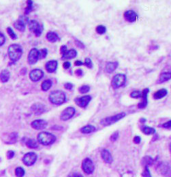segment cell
I'll return each instance as SVG.
<instances>
[{
    "label": "cell",
    "mask_w": 171,
    "mask_h": 177,
    "mask_svg": "<svg viewBox=\"0 0 171 177\" xmlns=\"http://www.w3.org/2000/svg\"><path fill=\"white\" fill-rule=\"evenodd\" d=\"M23 49L20 45L17 44H11L8 48V55L10 60L13 62L18 61L22 56Z\"/></svg>",
    "instance_id": "cell-1"
},
{
    "label": "cell",
    "mask_w": 171,
    "mask_h": 177,
    "mask_svg": "<svg viewBox=\"0 0 171 177\" xmlns=\"http://www.w3.org/2000/svg\"><path fill=\"white\" fill-rule=\"evenodd\" d=\"M38 140L41 144L48 146L53 144L56 141V137L49 132L43 131L38 135Z\"/></svg>",
    "instance_id": "cell-2"
},
{
    "label": "cell",
    "mask_w": 171,
    "mask_h": 177,
    "mask_svg": "<svg viewBox=\"0 0 171 177\" xmlns=\"http://www.w3.org/2000/svg\"><path fill=\"white\" fill-rule=\"evenodd\" d=\"M50 101L55 105H61L65 100V94L61 90L52 92L49 95Z\"/></svg>",
    "instance_id": "cell-3"
},
{
    "label": "cell",
    "mask_w": 171,
    "mask_h": 177,
    "mask_svg": "<svg viewBox=\"0 0 171 177\" xmlns=\"http://www.w3.org/2000/svg\"><path fill=\"white\" fill-rule=\"evenodd\" d=\"M125 116V113L122 112V113L117 114V115H115L113 116L107 117V118H105V119H103L102 120H101L100 124L104 127L109 126V125H111V124H115V123L118 122L119 120H120Z\"/></svg>",
    "instance_id": "cell-4"
},
{
    "label": "cell",
    "mask_w": 171,
    "mask_h": 177,
    "mask_svg": "<svg viewBox=\"0 0 171 177\" xmlns=\"http://www.w3.org/2000/svg\"><path fill=\"white\" fill-rule=\"evenodd\" d=\"M28 27L31 32L36 36H40L43 31V26H41L36 20H31L28 22Z\"/></svg>",
    "instance_id": "cell-5"
},
{
    "label": "cell",
    "mask_w": 171,
    "mask_h": 177,
    "mask_svg": "<svg viewBox=\"0 0 171 177\" xmlns=\"http://www.w3.org/2000/svg\"><path fill=\"white\" fill-rule=\"evenodd\" d=\"M125 75L124 74H117L116 75H115L112 82H111V86L113 88V89H117L119 88L121 86H123L125 83Z\"/></svg>",
    "instance_id": "cell-6"
},
{
    "label": "cell",
    "mask_w": 171,
    "mask_h": 177,
    "mask_svg": "<svg viewBox=\"0 0 171 177\" xmlns=\"http://www.w3.org/2000/svg\"><path fill=\"white\" fill-rule=\"evenodd\" d=\"M82 169L87 175L92 174L95 168H94V165L92 159L89 158L85 159L82 163Z\"/></svg>",
    "instance_id": "cell-7"
},
{
    "label": "cell",
    "mask_w": 171,
    "mask_h": 177,
    "mask_svg": "<svg viewBox=\"0 0 171 177\" xmlns=\"http://www.w3.org/2000/svg\"><path fill=\"white\" fill-rule=\"evenodd\" d=\"M29 22V19L25 16H20L19 19L14 23L16 30H18L20 32H24L25 30V25Z\"/></svg>",
    "instance_id": "cell-8"
},
{
    "label": "cell",
    "mask_w": 171,
    "mask_h": 177,
    "mask_svg": "<svg viewBox=\"0 0 171 177\" xmlns=\"http://www.w3.org/2000/svg\"><path fill=\"white\" fill-rule=\"evenodd\" d=\"M76 110L73 107H68L67 108H65L63 112H61L60 115V119L61 120L66 121L68 120H70L74 116L75 114Z\"/></svg>",
    "instance_id": "cell-9"
},
{
    "label": "cell",
    "mask_w": 171,
    "mask_h": 177,
    "mask_svg": "<svg viewBox=\"0 0 171 177\" xmlns=\"http://www.w3.org/2000/svg\"><path fill=\"white\" fill-rule=\"evenodd\" d=\"M36 159H37L36 154L35 153V152H30L25 155V156H24L23 158V161L25 165L27 166H31L34 164V163L36 162Z\"/></svg>",
    "instance_id": "cell-10"
},
{
    "label": "cell",
    "mask_w": 171,
    "mask_h": 177,
    "mask_svg": "<svg viewBox=\"0 0 171 177\" xmlns=\"http://www.w3.org/2000/svg\"><path fill=\"white\" fill-rule=\"evenodd\" d=\"M44 72L41 69H34L29 73V77L31 81L38 82L43 77Z\"/></svg>",
    "instance_id": "cell-11"
},
{
    "label": "cell",
    "mask_w": 171,
    "mask_h": 177,
    "mask_svg": "<svg viewBox=\"0 0 171 177\" xmlns=\"http://www.w3.org/2000/svg\"><path fill=\"white\" fill-rule=\"evenodd\" d=\"M39 60L38 58V50L36 48H34L29 51V54L27 58V61L29 64H36Z\"/></svg>",
    "instance_id": "cell-12"
},
{
    "label": "cell",
    "mask_w": 171,
    "mask_h": 177,
    "mask_svg": "<svg viewBox=\"0 0 171 177\" xmlns=\"http://www.w3.org/2000/svg\"><path fill=\"white\" fill-rule=\"evenodd\" d=\"M92 100V97L89 95H86L84 96L80 97L75 99V103L76 105L81 107H85Z\"/></svg>",
    "instance_id": "cell-13"
},
{
    "label": "cell",
    "mask_w": 171,
    "mask_h": 177,
    "mask_svg": "<svg viewBox=\"0 0 171 177\" xmlns=\"http://www.w3.org/2000/svg\"><path fill=\"white\" fill-rule=\"evenodd\" d=\"M149 92V88H145L143 90V91L142 92V96L141 98L142 100L141 101L138 103V108L140 109H144L147 105V95Z\"/></svg>",
    "instance_id": "cell-14"
},
{
    "label": "cell",
    "mask_w": 171,
    "mask_h": 177,
    "mask_svg": "<svg viewBox=\"0 0 171 177\" xmlns=\"http://www.w3.org/2000/svg\"><path fill=\"white\" fill-rule=\"evenodd\" d=\"M31 127L36 130H42L47 127V122L44 120H36L31 123Z\"/></svg>",
    "instance_id": "cell-15"
},
{
    "label": "cell",
    "mask_w": 171,
    "mask_h": 177,
    "mask_svg": "<svg viewBox=\"0 0 171 177\" xmlns=\"http://www.w3.org/2000/svg\"><path fill=\"white\" fill-rule=\"evenodd\" d=\"M124 18L130 23L135 22L137 19V15L133 10H128L124 13Z\"/></svg>",
    "instance_id": "cell-16"
},
{
    "label": "cell",
    "mask_w": 171,
    "mask_h": 177,
    "mask_svg": "<svg viewBox=\"0 0 171 177\" xmlns=\"http://www.w3.org/2000/svg\"><path fill=\"white\" fill-rule=\"evenodd\" d=\"M101 156H102V158L104 161V162H106V164H110L113 161V159L110 152L108 150H106V149H103V150L101 151Z\"/></svg>",
    "instance_id": "cell-17"
},
{
    "label": "cell",
    "mask_w": 171,
    "mask_h": 177,
    "mask_svg": "<svg viewBox=\"0 0 171 177\" xmlns=\"http://www.w3.org/2000/svg\"><path fill=\"white\" fill-rule=\"evenodd\" d=\"M118 62H107L104 71L106 73H111L113 71L116 70V68L118 67Z\"/></svg>",
    "instance_id": "cell-18"
},
{
    "label": "cell",
    "mask_w": 171,
    "mask_h": 177,
    "mask_svg": "<svg viewBox=\"0 0 171 177\" xmlns=\"http://www.w3.org/2000/svg\"><path fill=\"white\" fill-rule=\"evenodd\" d=\"M58 63L57 61L55 60H51L47 62L46 65H45V67H46L47 71L48 72H54L57 68Z\"/></svg>",
    "instance_id": "cell-19"
},
{
    "label": "cell",
    "mask_w": 171,
    "mask_h": 177,
    "mask_svg": "<svg viewBox=\"0 0 171 177\" xmlns=\"http://www.w3.org/2000/svg\"><path fill=\"white\" fill-rule=\"evenodd\" d=\"M31 109L37 115L44 112V105L41 103H36L31 107Z\"/></svg>",
    "instance_id": "cell-20"
},
{
    "label": "cell",
    "mask_w": 171,
    "mask_h": 177,
    "mask_svg": "<svg viewBox=\"0 0 171 177\" xmlns=\"http://www.w3.org/2000/svg\"><path fill=\"white\" fill-rule=\"evenodd\" d=\"M170 72H162V73L160 75V77L158 79L157 84H162V83H164L170 79Z\"/></svg>",
    "instance_id": "cell-21"
},
{
    "label": "cell",
    "mask_w": 171,
    "mask_h": 177,
    "mask_svg": "<svg viewBox=\"0 0 171 177\" xmlns=\"http://www.w3.org/2000/svg\"><path fill=\"white\" fill-rule=\"evenodd\" d=\"M167 94H168V91H167V90L163 88V89L158 90V91L155 92L154 93V95H153V98L156 100L161 99L164 98V97H165L167 95Z\"/></svg>",
    "instance_id": "cell-22"
},
{
    "label": "cell",
    "mask_w": 171,
    "mask_h": 177,
    "mask_svg": "<svg viewBox=\"0 0 171 177\" xmlns=\"http://www.w3.org/2000/svg\"><path fill=\"white\" fill-rule=\"evenodd\" d=\"M10 77V73L8 70L7 69H4V70L0 72V80L2 83H6L9 80Z\"/></svg>",
    "instance_id": "cell-23"
},
{
    "label": "cell",
    "mask_w": 171,
    "mask_h": 177,
    "mask_svg": "<svg viewBox=\"0 0 171 177\" xmlns=\"http://www.w3.org/2000/svg\"><path fill=\"white\" fill-rule=\"evenodd\" d=\"M76 55H77V52L74 49H70L69 51H66V53L62 55V60H65V59H72L76 58Z\"/></svg>",
    "instance_id": "cell-24"
},
{
    "label": "cell",
    "mask_w": 171,
    "mask_h": 177,
    "mask_svg": "<svg viewBox=\"0 0 171 177\" xmlns=\"http://www.w3.org/2000/svg\"><path fill=\"white\" fill-rule=\"evenodd\" d=\"M47 40L51 43H55L59 40V37L57 34L53 32H49L47 34Z\"/></svg>",
    "instance_id": "cell-25"
},
{
    "label": "cell",
    "mask_w": 171,
    "mask_h": 177,
    "mask_svg": "<svg viewBox=\"0 0 171 177\" xmlns=\"http://www.w3.org/2000/svg\"><path fill=\"white\" fill-rule=\"evenodd\" d=\"M160 168H161V170H160V172L162 173L163 175H164L167 177H169L170 175V165L169 164H162L160 165Z\"/></svg>",
    "instance_id": "cell-26"
},
{
    "label": "cell",
    "mask_w": 171,
    "mask_h": 177,
    "mask_svg": "<svg viewBox=\"0 0 171 177\" xmlns=\"http://www.w3.org/2000/svg\"><path fill=\"white\" fill-rule=\"evenodd\" d=\"M96 127L93 126V125H86L85 127H82L81 129V131L82 133H84V134H89L91 133L92 132H94V131H96Z\"/></svg>",
    "instance_id": "cell-27"
},
{
    "label": "cell",
    "mask_w": 171,
    "mask_h": 177,
    "mask_svg": "<svg viewBox=\"0 0 171 177\" xmlns=\"http://www.w3.org/2000/svg\"><path fill=\"white\" fill-rule=\"evenodd\" d=\"M52 84H53V83H52V81L50 80V79L45 80L43 82V84H42V90H43V91H47V90H48L51 88Z\"/></svg>",
    "instance_id": "cell-28"
},
{
    "label": "cell",
    "mask_w": 171,
    "mask_h": 177,
    "mask_svg": "<svg viewBox=\"0 0 171 177\" xmlns=\"http://www.w3.org/2000/svg\"><path fill=\"white\" fill-rule=\"evenodd\" d=\"M26 145L27 147L30 148H37L38 147V144L37 142L34 139H28L26 141Z\"/></svg>",
    "instance_id": "cell-29"
},
{
    "label": "cell",
    "mask_w": 171,
    "mask_h": 177,
    "mask_svg": "<svg viewBox=\"0 0 171 177\" xmlns=\"http://www.w3.org/2000/svg\"><path fill=\"white\" fill-rule=\"evenodd\" d=\"M142 131L145 135H151V134H154L155 133V129H153V128L152 127H147V126L143 127Z\"/></svg>",
    "instance_id": "cell-30"
},
{
    "label": "cell",
    "mask_w": 171,
    "mask_h": 177,
    "mask_svg": "<svg viewBox=\"0 0 171 177\" xmlns=\"http://www.w3.org/2000/svg\"><path fill=\"white\" fill-rule=\"evenodd\" d=\"M48 54V50L47 49H40V51H38V58L40 60L42 59H44L47 57Z\"/></svg>",
    "instance_id": "cell-31"
},
{
    "label": "cell",
    "mask_w": 171,
    "mask_h": 177,
    "mask_svg": "<svg viewBox=\"0 0 171 177\" xmlns=\"http://www.w3.org/2000/svg\"><path fill=\"white\" fill-rule=\"evenodd\" d=\"M15 175L17 177H23L25 175V170H24L23 168L20 167L16 168L15 170Z\"/></svg>",
    "instance_id": "cell-32"
},
{
    "label": "cell",
    "mask_w": 171,
    "mask_h": 177,
    "mask_svg": "<svg viewBox=\"0 0 171 177\" xmlns=\"http://www.w3.org/2000/svg\"><path fill=\"white\" fill-rule=\"evenodd\" d=\"M142 161H143V163H144L145 166H149V165L152 164L153 160L151 159V157H149V156H146V157L143 158Z\"/></svg>",
    "instance_id": "cell-33"
},
{
    "label": "cell",
    "mask_w": 171,
    "mask_h": 177,
    "mask_svg": "<svg viewBox=\"0 0 171 177\" xmlns=\"http://www.w3.org/2000/svg\"><path fill=\"white\" fill-rule=\"evenodd\" d=\"M7 32H8V35L10 36V37L11 38L12 40H16L17 39L16 34L12 30L11 27H8V28H7Z\"/></svg>",
    "instance_id": "cell-34"
},
{
    "label": "cell",
    "mask_w": 171,
    "mask_h": 177,
    "mask_svg": "<svg viewBox=\"0 0 171 177\" xmlns=\"http://www.w3.org/2000/svg\"><path fill=\"white\" fill-rule=\"evenodd\" d=\"M141 96H142V92L138 91V90H135V91H133L130 94V96L132 98L134 99L141 98Z\"/></svg>",
    "instance_id": "cell-35"
},
{
    "label": "cell",
    "mask_w": 171,
    "mask_h": 177,
    "mask_svg": "<svg viewBox=\"0 0 171 177\" xmlns=\"http://www.w3.org/2000/svg\"><path fill=\"white\" fill-rule=\"evenodd\" d=\"M106 27L104 26L100 25L96 27V32L97 34H104L106 32Z\"/></svg>",
    "instance_id": "cell-36"
},
{
    "label": "cell",
    "mask_w": 171,
    "mask_h": 177,
    "mask_svg": "<svg viewBox=\"0 0 171 177\" xmlns=\"http://www.w3.org/2000/svg\"><path fill=\"white\" fill-rule=\"evenodd\" d=\"M90 90V87L87 85H83L79 88V92L81 94L87 93Z\"/></svg>",
    "instance_id": "cell-37"
},
{
    "label": "cell",
    "mask_w": 171,
    "mask_h": 177,
    "mask_svg": "<svg viewBox=\"0 0 171 177\" xmlns=\"http://www.w3.org/2000/svg\"><path fill=\"white\" fill-rule=\"evenodd\" d=\"M33 8V2L32 1H27V6L25 8V14H29Z\"/></svg>",
    "instance_id": "cell-38"
},
{
    "label": "cell",
    "mask_w": 171,
    "mask_h": 177,
    "mask_svg": "<svg viewBox=\"0 0 171 177\" xmlns=\"http://www.w3.org/2000/svg\"><path fill=\"white\" fill-rule=\"evenodd\" d=\"M83 64H84L87 68H93L92 61L89 58H86L85 60V62Z\"/></svg>",
    "instance_id": "cell-39"
},
{
    "label": "cell",
    "mask_w": 171,
    "mask_h": 177,
    "mask_svg": "<svg viewBox=\"0 0 171 177\" xmlns=\"http://www.w3.org/2000/svg\"><path fill=\"white\" fill-rule=\"evenodd\" d=\"M145 170L142 172V176L143 177H151V175L150 173L149 170L148 168V166H145Z\"/></svg>",
    "instance_id": "cell-40"
},
{
    "label": "cell",
    "mask_w": 171,
    "mask_h": 177,
    "mask_svg": "<svg viewBox=\"0 0 171 177\" xmlns=\"http://www.w3.org/2000/svg\"><path fill=\"white\" fill-rule=\"evenodd\" d=\"M119 137V132L117 131V132H115L114 133H113V135L110 136V140L112 142H115L117 140V138Z\"/></svg>",
    "instance_id": "cell-41"
},
{
    "label": "cell",
    "mask_w": 171,
    "mask_h": 177,
    "mask_svg": "<svg viewBox=\"0 0 171 177\" xmlns=\"http://www.w3.org/2000/svg\"><path fill=\"white\" fill-rule=\"evenodd\" d=\"M6 40V38L4 35L2 33L0 32V46H2V45L4 44Z\"/></svg>",
    "instance_id": "cell-42"
},
{
    "label": "cell",
    "mask_w": 171,
    "mask_h": 177,
    "mask_svg": "<svg viewBox=\"0 0 171 177\" xmlns=\"http://www.w3.org/2000/svg\"><path fill=\"white\" fill-rule=\"evenodd\" d=\"M68 51L67 46H65V45H63V46L61 47L60 52H61V54L62 55H64L66 53V51Z\"/></svg>",
    "instance_id": "cell-43"
},
{
    "label": "cell",
    "mask_w": 171,
    "mask_h": 177,
    "mask_svg": "<svg viewBox=\"0 0 171 177\" xmlns=\"http://www.w3.org/2000/svg\"><path fill=\"white\" fill-rule=\"evenodd\" d=\"M14 156H15V152L12 151H9L7 152V158L8 159H10L14 157Z\"/></svg>",
    "instance_id": "cell-44"
},
{
    "label": "cell",
    "mask_w": 171,
    "mask_h": 177,
    "mask_svg": "<svg viewBox=\"0 0 171 177\" xmlns=\"http://www.w3.org/2000/svg\"><path fill=\"white\" fill-rule=\"evenodd\" d=\"M75 43L77 45V47H79V48H81V49H84L85 48V45L83 44L81 41L79 40H75Z\"/></svg>",
    "instance_id": "cell-45"
},
{
    "label": "cell",
    "mask_w": 171,
    "mask_h": 177,
    "mask_svg": "<svg viewBox=\"0 0 171 177\" xmlns=\"http://www.w3.org/2000/svg\"><path fill=\"white\" fill-rule=\"evenodd\" d=\"M64 88L67 90H71L73 88V84H71V83H66V84H64Z\"/></svg>",
    "instance_id": "cell-46"
},
{
    "label": "cell",
    "mask_w": 171,
    "mask_h": 177,
    "mask_svg": "<svg viewBox=\"0 0 171 177\" xmlns=\"http://www.w3.org/2000/svg\"><path fill=\"white\" fill-rule=\"evenodd\" d=\"M141 138L140 136H136L134 138V142L135 144H139L141 143Z\"/></svg>",
    "instance_id": "cell-47"
},
{
    "label": "cell",
    "mask_w": 171,
    "mask_h": 177,
    "mask_svg": "<svg viewBox=\"0 0 171 177\" xmlns=\"http://www.w3.org/2000/svg\"><path fill=\"white\" fill-rule=\"evenodd\" d=\"M75 73L78 77H81V76L83 75V72L81 69H78V70H76L75 71Z\"/></svg>",
    "instance_id": "cell-48"
},
{
    "label": "cell",
    "mask_w": 171,
    "mask_h": 177,
    "mask_svg": "<svg viewBox=\"0 0 171 177\" xmlns=\"http://www.w3.org/2000/svg\"><path fill=\"white\" fill-rule=\"evenodd\" d=\"M70 66H71L70 62H64V65H63V67H64V68L65 69H68V68H69L70 67Z\"/></svg>",
    "instance_id": "cell-49"
},
{
    "label": "cell",
    "mask_w": 171,
    "mask_h": 177,
    "mask_svg": "<svg viewBox=\"0 0 171 177\" xmlns=\"http://www.w3.org/2000/svg\"><path fill=\"white\" fill-rule=\"evenodd\" d=\"M162 127L164 128H167V129H170V121H168L167 123H165L164 124H162Z\"/></svg>",
    "instance_id": "cell-50"
},
{
    "label": "cell",
    "mask_w": 171,
    "mask_h": 177,
    "mask_svg": "<svg viewBox=\"0 0 171 177\" xmlns=\"http://www.w3.org/2000/svg\"><path fill=\"white\" fill-rule=\"evenodd\" d=\"M83 64H83V62L80 60H77L74 62V65L76 66V67H80V66H82Z\"/></svg>",
    "instance_id": "cell-51"
},
{
    "label": "cell",
    "mask_w": 171,
    "mask_h": 177,
    "mask_svg": "<svg viewBox=\"0 0 171 177\" xmlns=\"http://www.w3.org/2000/svg\"><path fill=\"white\" fill-rule=\"evenodd\" d=\"M73 177H83V176L80 174H74V175H73Z\"/></svg>",
    "instance_id": "cell-52"
},
{
    "label": "cell",
    "mask_w": 171,
    "mask_h": 177,
    "mask_svg": "<svg viewBox=\"0 0 171 177\" xmlns=\"http://www.w3.org/2000/svg\"><path fill=\"white\" fill-rule=\"evenodd\" d=\"M145 121H146V120H145V119H141V122H142L141 123H144L145 122Z\"/></svg>",
    "instance_id": "cell-53"
},
{
    "label": "cell",
    "mask_w": 171,
    "mask_h": 177,
    "mask_svg": "<svg viewBox=\"0 0 171 177\" xmlns=\"http://www.w3.org/2000/svg\"><path fill=\"white\" fill-rule=\"evenodd\" d=\"M69 177H71V176H69ZM72 177H73V176H72Z\"/></svg>",
    "instance_id": "cell-54"
}]
</instances>
